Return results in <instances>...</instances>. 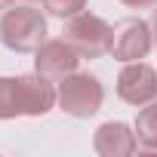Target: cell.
<instances>
[{"label": "cell", "mask_w": 157, "mask_h": 157, "mask_svg": "<svg viewBox=\"0 0 157 157\" xmlns=\"http://www.w3.org/2000/svg\"><path fill=\"white\" fill-rule=\"evenodd\" d=\"M0 43L13 52H34L40 43H46V16L31 3H13L0 19Z\"/></svg>", "instance_id": "1"}, {"label": "cell", "mask_w": 157, "mask_h": 157, "mask_svg": "<svg viewBox=\"0 0 157 157\" xmlns=\"http://www.w3.org/2000/svg\"><path fill=\"white\" fill-rule=\"evenodd\" d=\"M62 37L80 52V59H99L105 52H111L114 46V28L93 13H77L65 22Z\"/></svg>", "instance_id": "2"}, {"label": "cell", "mask_w": 157, "mask_h": 157, "mask_svg": "<svg viewBox=\"0 0 157 157\" xmlns=\"http://www.w3.org/2000/svg\"><path fill=\"white\" fill-rule=\"evenodd\" d=\"M102 102H105V86L93 74H77L74 71L65 80H59L56 105L71 117H93L102 108Z\"/></svg>", "instance_id": "3"}, {"label": "cell", "mask_w": 157, "mask_h": 157, "mask_svg": "<svg viewBox=\"0 0 157 157\" xmlns=\"http://www.w3.org/2000/svg\"><path fill=\"white\" fill-rule=\"evenodd\" d=\"M77 65H80V52L65 37L62 40H46V43H40L34 49V71L40 77H46V80H52V83H59L68 74H74Z\"/></svg>", "instance_id": "4"}, {"label": "cell", "mask_w": 157, "mask_h": 157, "mask_svg": "<svg viewBox=\"0 0 157 157\" xmlns=\"http://www.w3.org/2000/svg\"><path fill=\"white\" fill-rule=\"evenodd\" d=\"M117 96L126 105H148L157 99V71L145 62H126V68L117 74Z\"/></svg>", "instance_id": "5"}, {"label": "cell", "mask_w": 157, "mask_h": 157, "mask_svg": "<svg viewBox=\"0 0 157 157\" xmlns=\"http://www.w3.org/2000/svg\"><path fill=\"white\" fill-rule=\"evenodd\" d=\"M16 99H19L22 117H43L56 105L52 80L40 77L37 71L34 74H22V77H16Z\"/></svg>", "instance_id": "6"}, {"label": "cell", "mask_w": 157, "mask_h": 157, "mask_svg": "<svg viewBox=\"0 0 157 157\" xmlns=\"http://www.w3.org/2000/svg\"><path fill=\"white\" fill-rule=\"evenodd\" d=\"M154 46V31L148 22L142 19H126L117 31H114V46H111V56L117 62H139L151 52Z\"/></svg>", "instance_id": "7"}, {"label": "cell", "mask_w": 157, "mask_h": 157, "mask_svg": "<svg viewBox=\"0 0 157 157\" xmlns=\"http://www.w3.org/2000/svg\"><path fill=\"white\" fill-rule=\"evenodd\" d=\"M93 148L102 157H129V154H136L139 139H136V129L132 126H126L120 120H108V123H102L96 129Z\"/></svg>", "instance_id": "8"}, {"label": "cell", "mask_w": 157, "mask_h": 157, "mask_svg": "<svg viewBox=\"0 0 157 157\" xmlns=\"http://www.w3.org/2000/svg\"><path fill=\"white\" fill-rule=\"evenodd\" d=\"M132 129H136V139H139L142 148L157 151V99L148 102V105H142V111H139Z\"/></svg>", "instance_id": "9"}, {"label": "cell", "mask_w": 157, "mask_h": 157, "mask_svg": "<svg viewBox=\"0 0 157 157\" xmlns=\"http://www.w3.org/2000/svg\"><path fill=\"white\" fill-rule=\"evenodd\" d=\"M22 117L19 99H16V77H0V120Z\"/></svg>", "instance_id": "10"}, {"label": "cell", "mask_w": 157, "mask_h": 157, "mask_svg": "<svg viewBox=\"0 0 157 157\" xmlns=\"http://www.w3.org/2000/svg\"><path fill=\"white\" fill-rule=\"evenodd\" d=\"M43 10L56 19H71L86 10V0H43Z\"/></svg>", "instance_id": "11"}, {"label": "cell", "mask_w": 157, "mask_h": 157, "mask_svg": "<svg viewBox=\"0 0 157 157\" xmlns=\"http://www.w3.org/2000/svg\"><path fill=\"white\" fill-rule=\"evenodd\" d=\"M123 6H129V10H148V6H154L157 0H120Z\"/></svg>", "instance_id": "12"}, {"label": "cell", "mask_w": 157, "mask_h": 157, "mask_svg": "<svg viewBox=\"0 0 157 157\" xmlns=\"http://www.w3.org/2000/svg\"><path fill=\"white\" fill-rule=\"evenodd\" d=\"M151 31H154V46H157V10H154V19H151Z\"/></svg>", "instance_id": "13"}, {"label": "cell", "mask_w": 157, "mask_h": 157, "mask_svg": "<svg viewBox=\"0 0 157 157\" xmlns=\"http://www.w3.org/2000/svg\"><path fill=\"white\" fill-rule=\"evenodd\" d=\"M13 3H16V0H0V13H3V10H10Z\"/></svg>", "instance_id": "14"}, {"label": "cell", "mask_w": 157, "mask_h": 157, "mask_svg": "<svg viewBox=\"0 0 157 157\" xmlns=\"http://www.w3.org/2000/svg\"><path fill=\"white\" fill-rule=\"evenodd\" d=\"M25 3H34V0H25Z\"/></svg>", "instance_id": "15"}]
</instances>
